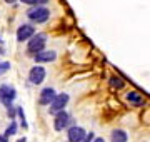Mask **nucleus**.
<instances>
[{"label": "nucleus", "instance_id": "13", "mask_svg": "<svg viewBox=\"0 0 150 142\" xmlns=\"http://www.w3.org/2000/svg\"><path fill=\"white\" fill-rule=\"evenodd\" d=\"M110 85H112L113 89H122L123 85H125V82H123V79L122 77H118V75H112L110 77Z\"/></svg>", "mask_w": 150, "mask_h": 142}, {"label": "nucleus", "instance_id": "8", "mask_svg": "<svg viewBox=\"0 0 150 142\" xmlns=\"http://www.w3.org/2000/svg\"><path fill=\"white\" fill-rule=\"evenodd\" d=\"M33 33H35V28H33L32 25H28V23H23V25H20L18 30H17V40H18V42L28 40Z\"/></svg>", "mask_w": 150, "mask_h": 142}, {"label": "nucleus", "instance_id": "2", "mask_svg": "<svg viewBox=\"0 0 150 142\" xmlns=\"http://www.w3.org/2000/svg\"><path fill=\"white\" fill-rule=\"evenodd\" d=\"M27 17L35 23H43L48 20V17H50V10L45 9L43 5H35L32 7L30 10L27 12Z\"/></svg>", "mask_w": 150, "mask_h": 142}, {"label": "nucleus", "instance_id": "21", "mask_svg": "<svg viewBox=\"0 0 150 142\" xmlns=\"http://www.w3.org/2000/svg\"><path fill=\"white\" fill-rule=\"evenodd\" d=\"M5 2H7V4H15L17 0H5Z\"/></svg>", "mask_w": 150, "mask_h": 142}, {"label": "nucleus", "instance_id": "18", "mask_svg": "<svg viewBox=\"0 0 150 142\" xmlns=\"http://www.w3.org/2000/svg\"><path fill=\"white\" fill-rule=\"evenodd\" d=\"M48 0H33L32 2V5H45Z\"/></svg>", "mask_w": 150, "mask_h": 142}, {"label": "nucleus", "instance_id": "14", "mask_svg": "<svg viewBox=\"0 0 150 142\" xmlns=\"http://www.w3.org/2000/svg\"><path fill=\"white\" fill-rule=\"evenodd\" d=\"M15 131H17V124H15V122H12L10 126L7 127V131H5V137L13 136V134H15Z\"/></svg>", "mask_w": 150, "mask_h": 142}, {"label": "nucleus", "instance_id": "10", "mask_svg": "<svg viewBox=\"0 0 150 142\" xmlns=\"http://www.w3.org/2000/svg\"><path fill=\"white\" fill-rule=\"evenodd\" d=\"M55 90L52 87H45L40 92V97H38V102H40V105H50V102L55 99Z\"/></svg>", "mask_w": 150, "mask_h": 142}, {"label": "nucleus", "instance_id": "22", "mask_svg": "<svg viewBox=\"0 0 150 142\" xmlns=\"http://www.w3.org/2000/svg\"><path fill=\"white\" fill-rule=\"evenodd\" d=\"M17 142H27V141H25V137H23V139H18Z\"/></svg>", "mask_w": 150, "mask_h": 142}, {"label": "nucleus", "instance_id": "6", "mask_svg": "<svg viewBox=\"0 0 150 142\" xmlns=\"http://www.w3.org/2000/svg\"><path fill=\"white\" fill-rule=\"evenodd\" d=\"M28 80L33 84V85H38V84H42L45 80V69L40 65H35L30 69L28 72Z\"/></svg>", "mask_w": 150, "mask_h": 142}, {"label": "nucleus", "instance_id": "9", "mask_svg": "<svg viewBox=\"0 0 150 142\" xmlns=\"http://www.w3.org/2000/svg\"><path fill=\"white\" fill-rule=\"evenodd\" d=\"M87 132L82 129V127L79 126H74L69 129V134H67V137H69V142H82V139L85 137Z\"/></svg>", "mask_w": 150, "mask_h": 142}, {"label": "nucleus", "instance_id": "3", "mask_svg": "<svg viewBox=\"0 0 150 142\" xmlns=\"http://www.w3.org/2000/svg\"><path fill=\"white\" fill-rule=\"evenodd\" d=\"M17 95V90L12 85H7V84H4L2 87H0V102L5 105V107H10L12 105V100L15 99Z\"/></svg>", "mask_w": 150, "mask_h": 142}, {"label": "nucleus", "instance_id": "5", "mask_svg": "<svg viewBox=\"0 0 150 142\" xmlns=\"http://www.w3.org/2000/svg\"><path fill=\"white\" fill-rule=\"evenodd\" d=\"M72 119H70V115L65 112V110H59L57 114H55V120H54V127L55 131H64L65 127L69 126Z\"/></svg>", "mask_w": 150, "mask_h": 142}, {"label": "nucleus", "instance_id": "17", "mask_svg": "<svg viewBox=\"0 0 150 142\" xmlns=\"http://www.w3.org/2000/svg\"><path fill=\"white\" fill-rule=\"evenodd\" d=\"M95 139V136H93V132H90V134H85V137L82 139V142H92Z\"/></svg>", "mask_w": 150, "mask_h": 142}, {"label": "nucleus", "instance_id": "15", "mask_svg": "<svg viewBox=\"0 0 150 142\" xmlns=\"http://www.w3.org/2000/svg\"><path fill=\"white\" fill-rule=\"evenodd\" d=\"M17 114H18V117H20L22 119V127H23V129H27V122H25V114H23V110H22V107H18V109H17Z\"/></svg>", "mask_w": 150, "mask_h": 142}, {"label": "nucleus", "instance_id": "11", "mask_svg": "<svg viewBox=\"0 0 150 142\" xmlns=\"http://www.w3.org/2000/svg\"><path fill=\"white\" fill-rule=\"evenodd\" d=\"M127 139H129V136L125 131L117 129V131L112 132V142H127Z\"/></svg>", "mask_w": 150, "mask_h": 142}, {"label": "nucleus", "instance_id": "1", "mask_svg": "<svg viewBox=\"0 0 150 142\" xmlns=\"http://www.w3.org/2000/svg\"><path fill=\"white\" fill-rule=\"evenodd\" d=\"M45 44H47V35L45 33H33L30 40H28V45H27V52L30 55H35L38 54L40 50L45 49Z\"/></svg>", "mask_w": 150, "mask_h": 142}, {"label": "nucleus", "instance_id": "23", "mask_svg": "<svg viewBox=\"0 0 150 142\" xmlns=\"http://www.w3.org/2000/svg\"><path fill=\"white\" fill-rule=\"evenodd\" d=\"M0 42H2V40H0Z\"/></svg>", "mask_w": 150, "mask_h": 142}, {"label": "nucleus", "instance_id": "20", "mask_svg": "<svg viewBox=\"0 0 150 142\" xmlns=\"http://www.w3.org/2000/svg\"><path fill=\"white\" fill-rule=\"evenodd\" d=\"M92 142H105V141H103V139H100V137H98V139H93V141H92Z\"/></svg>", "mask_w": 150, "mask_h": 142}, {"label": "nucleus", "instance_id": "16", "mask_svg": "<svg viewBox=\"0 0 150 142\" xmlns=\"http://www.w3.org/2000/svg\"><path fill=\"white\" fill-rule=\"evenodd\" d=\"M8 69H10V64H8V62H4V64H0V75H2V74H5Z\"/></svg>", "mask_w": 150, "mask_h": 142}, {"label": "nucleus", "instance_id": "19", "mask_svg": "<svg viewBox=\"0 0 150 142\" xmlns=\"http://www.w3.org/2000/svg\"><path fill=\"white\" fill-rule=\"evenodd\" d=\"M22 2H23V4H28V5H32L33 0H22Z\"/></svg>", "mask_w": 150, "mask_h": 142}, {"label": "nucleus", "instance_id": "4", "mask_svg": "<svg viewBox=\"0 0 150 142\" xmlns=\"http://www.w3.org/2000/svg\"><path fill=\"white\" fill-rule=\"evenodd\" d=\"M67 102H69V94H57L55 99L50 102V114H57L59 110H64Z\"/></svg>", "mask_w": 150, "mask_h": 142}, {"label": "nucleus", "instance_id": "12", "mask_svg": "<svg viewBox=\"0 0 150 142\" xmlns=\"http://www.w3.org/2000/svg\"><path fill=\"white\" fill-rule=\"evenodd\" d=\"M127 100L132 102L134 105H142V104H144V99L140 97V94L135 92V90H132V92L127 94Z\"/></svg>", "mask_w": 150, "mask_h": 142}, {"label": "nucleus", "instance_id": "7", "mask_svg": "<svg viewBox=\"0 0 150 142\" xmlns=\"http://www.w3.org/2000/svg\"><path fill=\"white\" fill-rule=\"evenodd\" d=\"M37 64H45V62H54L57 59V52L55 50H40L38 54L33 55Z\"/></svg>", "mask_w": 150, "mask_h": 142}]
</instances>
